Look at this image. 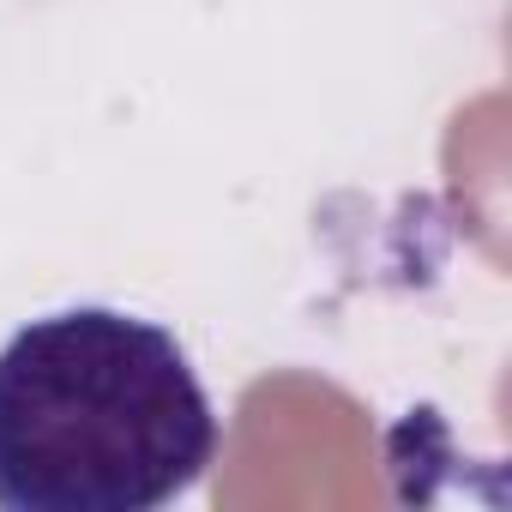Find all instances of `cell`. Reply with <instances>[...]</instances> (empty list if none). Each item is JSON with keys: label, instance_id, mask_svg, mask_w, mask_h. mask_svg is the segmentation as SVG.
I'll use <instances>...</instances> for the list:
<instances>
[{"label": "cell", "instance_id": "cell-1", "mask_svg": "<svg viewBox=\"0 0 512 512\" xmlns=\"http://www.w3.org/2000/svg\"><path fill=\"white\" fill-rule=\"evenodd\" d=\"M217 464V410L157 320L61 308L0 344V512H157Z\"/></svg>", "mask_w": 512, "mask_h": 512}]
</instances>
